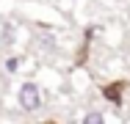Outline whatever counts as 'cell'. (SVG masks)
I'll use <instances>...</instances> for the list:
<instances>
[{
    "label": "cell",
    "instance_id": "obj_1",
    "mask_svg": "<svg viewBox=\"0 0 130 124\" xmlns=\"http://www.w3.org/2000/svg\"><path fill=\"white\" fill-rule=\"evenodd\" d=\"M14 102L22 113H39L44 108V86H39L36 80H22L14 88Z\"/></svg>",
    "mask_w": 130,
    "mask_h": 124
},
{
    "label": "cell",
    "instance_id": "obj_2",
    "mask_svg": "<svg viewBox=\"0 0 130 124\" xmlns=\"http://www.w3.org/2000/svg\"><path fill=\"white\" fill-rule=\"evenodd\" d=\"M122 94H125V83H105L103 86V97L116 108L122 105Z\"/></svg>",
    "mask_w": 130,
    "mask_h": 124
},
{
    "label": "cell",
    "instance_id": "obj_3",
    "mask_svg": "<svg viewBox=\"0 0 130 124\" xmlns=\"http://www.w3.org/2000/svg\"><path fill=\"white\" fill-rule=\"evenodd\" d=\"M80 124H111V116H105V110L91 108V110H86L80 116Z\"/></svg>",
    "mask_w": 130,
    "mask_h": 124
},
{
    "label": "cell",
    "instance_id": "obj_4",
    "mask_svg": "<svg viewBox=\"0 0 130 124\" xmlns=\"http://www.w3.org/2000/svg\"><path fill=\"white\" fill-rule=\"evenodd\" d=\"M22 55H8L6 61H3V72L8 74V77H14V74H20V69H22Z\"/></svg>",
    "mask_w": 130,
    "mask_h": 124
},
{
    "label": "cell",
    "instance_id": "obj_5",
    "mask_svg": "<svg viewBox=\"0 0 130 124\" xmlns=\"http://www.w3.org/2000/svg\"><path fill=\"white\" fill-rule=\"evenodd\" d=\"M44 124H55V121H44Z\"/></svg>",
    "mask_w": 130,
    "mask_h": 124
},
{
    "label": "cell",
    "instance_id": "obj_6",
    "mask_svg": "<svg viewBox=\"0 0 130 124\" xmlns=\"http://www.w3.org/2000/svg\"><path fill=\"white\" fill-rule=\"evenodd\" d=\"M22 124H28V121H22Z\"/></svg>",
    "mask_w": 130,
    "mask_h": 124
}]
</instances>
